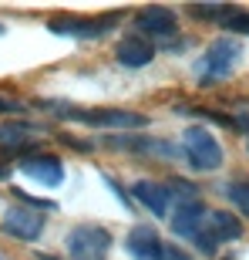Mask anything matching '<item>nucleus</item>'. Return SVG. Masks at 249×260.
Returning a JSON list of instances; mask_svg holds the SVG:
<instances>
[{"instance_id": "nucleus-1", "label": "nucleus", "mask_w": 249, "mask_h": 260, "mask_svg": "<svg viewBox=\"0 0 249 260\" xmlns=\"http://www.w3.org/2000/svg\"><path fill=\"white\" fill-rule=\"evenodd\" d=\"M51 115L71 118L81 125H95V128H145L148 118L128 108H77V105H44Z\"/></svg>"}, {"instance_id": "nucleus-2", "label": "nucleus", "mask_w": 249, "mask_h": 260, "mask_svg": "<svg viewBox=\"0 0 249 260\" xmlns=\"http://www.w3.org/2000/svg\"><path fill=\"white\" fill-rule=\"evenodd\" d=\"M239 58H242L239 44H236L232 38H219V41H212L209 48H205V54L199 58L195 71H199V78L205 81V85H212V81L229 78L232 71L239 68Z\"/></svg>"}, {"instance_id": "nucleus-3", "label": "nucleus", "mask_w": 249, "mask_h": 260, "mask_svg": "<svg viewBox=\"0 0 249 260\" xmlns=\"http://www.w3.org/2000/svg\"><path fill=\"white\" fill-rule=\"evenodd\" d=\"M64 250L71 253V260H108L111 233L98 223H81L64 237Z\"/></svg>"}, {"instance_id": "nucleus-4", "label": "nucleus", "mask_w": 249, "mask_h": 260, "mask_svg": "<svg viewBox=\"0 0 249 260\" xmlns=\"http://www.w3.org/2000/svg\"><path fill=\"white\" fill-rule=\"evenodd\" d=\"M182 152L192 162V169H199V173H216L222 166V145L216 142V135L209 128H189L182 135Z\"/></svg>"}, {"instance_id": "nucleus-5", "label": "nucleus", "mask_w": 249, "mask_h": 260, "mask_svg": "<svg viewBox=\"0 0 249 260\" xmlns=\"http://www.w3.org/2000/svg\"><path fill=\"white\" fill-rule=\"evenodd\" d=\"M118 20H121V14H118V10H111V14H105V17H51L48 27L54 30V34H61V38L91 41V38H101V34H108V30L115 27Z\"/></svg>"}, {"instance_id": "nucleus-6", "label": "nucleus", "mask_w": 249, "mask_h": 260, "mask_svg": "<svg viewBox=\"0 0 249 260\" xmlns=\"http://www.w3.org/2000/svg\"><path fill=\"white\" fill-rule=\"evenodd\" d=\"M242 237V223L239 216H232V213H205V223H202V230L195 233V243H199L202 253H212L219 243H229Z\"/></svg>"}, {"instance_id": "nucleus-7", "label": "nucleus", "mask_w": 249, "mask_h": 260, "mask_svg": "<svg viewBox=\"0 0 249 260\" xmlns=\"http://www.w3.org/2000/svg\"><path fill=\"white\" fill-rule=\"evenodd\" d=\"M40 230H44V216L34 210H24V206H10L4 213V233L17 237V240H37Z\"/></svg>"}, {"instance_id": "nucleus-8", "label": "nucleus", "mask_w": 249, "mask_h": 260, "mask_svg": "<svg viewBox=\"0 0 249 260\" xmlns=\"http://www.w3.org/2000/svg\"><path fill=\"white\" fill-rule=\"evenodd\" d=\"M20 173L30 176L34 183H44V186H61L64 183V166L54 159V155H27L20 159Z\"/></svg>"}, {"instance_id": "nucleus-9", "label": "nucleus", "mask_w": 249, "mask_h": 260, "mask_svg": "<svg viewBox=\"0 0 249 260\" xmlns=\"http://www.w3.org/2000/svg\"><path fill=\"white\" fill-rule=\"evenodd\" d=\"M202 223H205V206H202L195 196H192V200H182L175 206V213H172V233L175 237L195 240V233L202 230Z\"/></svg>"}, {"instance_id": "nucleus-10", "label": "nucleus", "mask_w": 249, "mask_h": 260, "mask_svg": "<svg viewBox=\"0 0 249 260\" xmlns=\"http://www.w3.org/2000/svg\"><path fill=\"white\" fill-rule=\"evenodd\" d=\"M124 247H128V253L135 260H165V247H162V240H158V233L152 226H135L128 233Z\"/></svg>"}, {"instance_id": "nucleus-11", "label": "nucleus", "mask_w": 249, "mask_h": 260, "mask_svg": "<svg viewBox=\"0 0 249 260\" xmlns=\"http://www.w3.org/2000/svg\"><path fill=\"white\" fill-rule=\"evenodd\" d=\"M152 58H155V48H152V41H145L142 34H128L118 44V64H124V68H145V64H152Z\"/></svg>"}, {"instance_id": "nucleus-12", "label": "nucleus", "mask_w": 249, "mask_h": 260, "mask_svg": "<svg viewBox=\"0 0 249 260\" xmlns=\"http://www.w3.org/2000/svg\"><path fill=\"white\" fill-rule=\"evenodd\" d=\"M138 27L145 34H155V38H172L179 24H175V14L169 7H145L138 10Z\"/></svg>"}, {"instance_id": "nucleus-13", "label": "nucleus", "mask_w": 249, "mask_h": 260, "mask_svg": "<svg viewBox=\"0 0 249 260\" xmlns=\"http://www.w3.org/2000/svg\"><path fill=\"white\" fill-rule=\"evenodd\" d=\"M132 193H135V200L142 203L145 210H152V216H165V213H169V200H172V193H169L165 186L148 183V179H138Z\"/></svg>"}, {"instance_id": "nucleus-14", "label": "nucleus", "mask_w": 249, "mask_h": 260, "mask_svg": "<svg viewBox=\"0 0 249 260\" xmlns=\"http://www.w3.org/2000/svg\"><path fill=\"white\" fill-rule=\"evenodd\" d=\"M30 128H17V125H0V145L4 149H30Z\"/></svg>"}, {"instance_id": "nucleus-15", "label": "nucleus", "mask_w": 249, "mask_h": 260, "mask_svg": "<svg viewBox=\"0 0 249 260\" xmlns=\"http://www.w3.org/2000/svg\"><path fill=\"white\" fill-rule=\"evenodd\" d=\"M189 14L192 17H199V20H232L239 10L236 7H219V4H205V7H189Z\"/></svg>"}, {"instance_id": "nucleus-16", "label": "nucleus", "mask_w": 249, "mask_h": 260, "mask_svg": "<svg viewBox=\"0 0 249 260\" xmlns=\"http://www.w3.org/2000/svg\"><path fill=\"white\" fill-rule=\"evenodd\" d=\"M226 196H229V200L236 203L239 210L249 213V186H246V183H229V186H226Z\"/></svg>"}, {"instance_id": "nucleus-17", "label": "nucleus", "mask_w": 249, "mask_h": 260, "mask_svg": "<svg viewBox=\"0 0 249 260\" xmlns=\"http://www.w3.org/2000/svg\"><path fill=\"white\" fill-rule=\"evenodd\" d=\"M229 27H232V30H239V34H249V14H242V10H239V14L229 20Z\"/></svg>"}, {"instance_id": "nucleus-18", "label": "nucleus", "mask_w": 249, "mask_h": 260, "mask_svg": "<svg viewBox=\"0 0 249 260\" xmlns=\"http://www.w3.org/2000/svg\"><path fill=\"white\" fill-rule=\"evenodd\" d=\"M4 176H7V166H0V179H4Z\"/></svg>"}, {"instance_id": "nucleus-19", "label": "nucleus", "mask_w": 249, "mask_h": 260, "mask_svg": "<svg viewBox=\"0 0 249 260\" xmlns=\"http://www.w3.org/2000/svg\"><path fill=\"white\" fill-rule=\"evenodd\" d=\"M0 34H4V27H0Z\"/></svg>"}, {"instance_id": "nucleus-20", "label": "nucleus", "mask_w": 249, "mask_h": 260, "mask_svg": "<svg viewBox=\"0 0 249 260\" xmlns=\"http://www.w3.org/2000/svg\"><path fill=\"white\" fill-rule=\"evenodd\" d=\"M0 260H4V257H0Z\"/></svg>"}]
</instances>
